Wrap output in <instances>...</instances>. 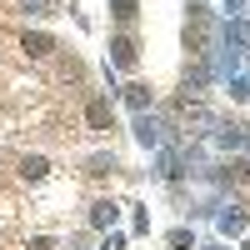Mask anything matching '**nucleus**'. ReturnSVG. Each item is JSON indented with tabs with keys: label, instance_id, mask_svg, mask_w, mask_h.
<instances>
[{
	"label": "nucleus",
	"instance_id": "1",
	"mask_svg": "<svg viewBox=\"0 0 250 250\" xmlns=\"http://www.w3.org/2000/svg\"><path fill=\"white\" fill-rule=\"evenodd\" d=\"M25 50H30V55H45L50 40H45V35H25Z\"/></svg>",
	"mask_w": 250,
	"mask_h": 250
}]
</instances>
